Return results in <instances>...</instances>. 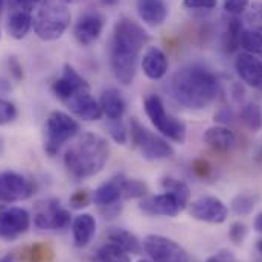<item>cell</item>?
I'll return each mask as SVG.
<instances>
[{"instance_id": "obj_28", "label": "cell", "mask_w": 262, "mask_h": 262, "mask_svg": "<svg viewBox=\"0 0 262 262\" xmlns=\"http://www.w3.org/2000/svg\"><path fill=\"white\" fill-rule=\"evenodd\" d=\"M239 46L252 55L262 57V34L253 29H243Z\"/></svg>"}, {"instance_id": "obj_19", "label": "cell", "mask_w": 262, "mask_h": 262, "mask_svg": "<svg viewBox=\"0 0 262 262\" xmlns=\"http://www.w3.org/2000/svg\"><path fill=\"white\" fill-rule=\"evenodd\" d=\"M168 66L169 63L165 52L156 46L148 48L142 57V70L146 75V78L152 81L162 79L168 73Z\"/></svg>"}, {"instance_id": "obj_36", "label": "cell", "mask_w": 262, "mask_h": 262, "mask_svg": "<svg viewBox=\"0 0 262 262\" xmlns=\"http://www.w3.org/2000/svg\"><path fill=\"white\" fill-rule=\"evenodd\" d=\"M17 118V108L12 102L0 99V125L9 124Z\"/></svg>"}, {"instance_id": "obj_46", "label": "cell", "mask_w": 262, "mask_h": 262, "mask_svg": "<svg viewBox=\"0 0 262 262\" xmlns=\"http://www.w3.org/2000/svg\"><path fill=\"white\" fill-rule=\"evenodd\" d=\"M256 249H258V252L262 255V239H259V241L256 243Z\"/></svg>"}, {"instance_id": "obj_33", "label": "cell", "mask_w": 262, "mask_h": 262, "mask_svg": "<svg viewBox=\"0 0 262 262\" xmlns=\"http://www.w3.org/2000/svg\"><path fill=\"white\" fill-rule=\"evenodd\" d=\"M107 130L110 137L119 143V145H125L128 142V130L127 127L124 125V122L121 119H116V121H108L107 124Z\"/></svg>"}, {"instance_id": "obj_41", "label": "cell", "mask_w": 262, "mask_h": 262, "mask_svg": "<svg viewBox=\"0 0 262 262\" xmlns=\"http://www.w3.org/2000/svg\"><path fill=\"white\" fill-rule=\"evenodd\" d=\"M90 201V196L85 191H76L73 195L70 196V204L73 209H81V207H85Z\"/></svg>"}, {"instance_id": "obj_39", "label": "cell", "mask_w": 262, "mask_h": 262, "mask_svg": "<svg viewBox=\"0 0 262 262\" xmlns=\"http://www.w3.org/2000/svg\"><path fill=\"white\" fill-rule=\"evenodd\" d=\"M52 258V252L45 246H34L29 253L31 262H48Z\"/></svg>"}, {"instance_id": "obj_5", "label": "cell", "mask_w": 262, "mask_h": 262, "mask_svg": "<svg viewBox=\"0 0 262 262\" xmlns=\"http://www.w3.org/2000/svg\"><path fill=\"white\" fill-rule=\"evenodd\" d=\"M143 108L151 124L163 137L176 143H183L186 140V125L166 112L163 101L157 95H148L143 101Z\"/></svg>"}, {"instance_id": "obj_45", "label": "cell", "mask_w": 262, "mask_h": 262, "mask_svg": "<svg viewBox=\"0 0 262 262\" xmlns=\"http://www.w3.org/2000/svg\"><path fill=\"white\" fill-rule=\"evenodd\" d=\"M63 3L66 5H73V3H79V2H82V0H61Z\"/></svg>"}, {"instance_id": "obj_35", "label": "cell", "mask_w": 262, "mask_h": 262, "mask_svg": "<svg viewBox=\"0 0 262 262\" xmlns=\"http://www.w3.org/2000/svg\"><path fill=\"white\" fill-rule=\"evenodd\" d=\"M41 0H8L9 12H28L31 14L35 8H38Z\"/></svg>"}, {"instance_id": "obj_3", "label": "cell", "mask_w": 262, "mask_h": 262, "mask_svg": "<svg viewBox=\"0 0 262 262\" xmlns=\"http://www.w3.org/2000/svg\"><path fill=\"white\" fill-rule=\"evenodd\" d=\"M110 145L95 133H84L66 151V169L76 179H89L99 174L108 162Z\"/></svg>"}, {"instance_id": "obj_21", "label": "cell", "mask_w": 262, "mask_h": 262, "mask_svg": "<svg viewBox=\"0 0 262 262\" xmlns=\"http://www.w3.org/2000/svg\"><path fill=\"white\" fill-rule=\"evenodd\" d=\"M96 233V220L90 213H81L75 216L72 223V235H73V244L78 249L87 247L93 236Z\"/></svg>"}, {"instance_id": "obj_9", "label": "cell", "mask_w": 262, "mask_h": 262, "mask_svg": "<svg viewBox=\"0 0 262 262\" xmlns=\"http://www.w3.org/2000/svg\"><path fill=\"white\" fill-rule=\"evenodd\" d=\"M31 227V215L18 206L0 204V239L15 241Z\"/></svg>"}, {"instance_id": "obj_16", "label": "cell", "mask_w": 262, "mask_h": 262, "mask_svg": "<svg viewBox=\"0 0 262 262\" xmlns=\"http://www.w3.org/2000/svg\"><path fill=\"white\" fill-rule=\"evenodd\" d=\"M64 104L76 118L82 121L93 122V121H99L104 116L99 101H96L92 96L90 90H81L75 93Z\"/></svg>"}, {"instance_id": "obj_38", "label": "cell", "mask_w": 262, "mask_h": 262, "mask_svg": "<svg viewBox=\"0 0 262 262\" xmlns=\"http://www.w3.org/2000/svg\"><path fill=\"white\" fill-rule=\"evenodd\" d=\"M249 5H250V0H223V6L226 12L232 15H239L246 12Z\"/></svg>"}, {"instance_id": "obj_6", "label": "cell", "mask_w": 262, "mask_h": 262, "mask_svg": "<svg viewBox=\"0 0 262 262\" xmlns=\"http://www.w3.org/2000/svg\"><path fill=\"white\" fill-rule=\"evenodd\" d=\"M130 136L133 146L146 160H163L174 156V148L163 137L143 127L136 118L130 121Z\"/></svg>"}, {"instance_id": "obj_34", "label": "cell", "mask_w": 262, "mask_h": 262, "mask_svg": "<svg viewBox=\"0 0 262 262\" xmlns=\"http://www.w3.org/2000/svg\"><path fill=\"white\" fill-rule=\"evenodd\" d=\"M246 20L253 28V31L262 34V2H253L247 8Z\"/></svg>"}, {"instance_id": "obj_25", "label": "cell", "mask_w": 262, "mask_h": 262, "mask_svg": "<svg viewBox=\"0 0 262 262\" xmlns=\"http://www.w3.org/2000/svg\"><path fill=\"white\" fill-rule=\"evenodd\" d=\"M32 26V17L28 12H9L8 17V32L14 40H21L28 35Z\"/></svg>"}, {"instance_id": "obj_48", "label": "cell", "mask_w": 262, "mask_h": 262, "mask_svg": "<svg viewBox=\"0 0 262 262\" xmlns=\"http://www.w3.org/2000/svg\"><path fill=\"white\" fill-rule=\"evenodd\" d=\"M3 2H5V0H0V9H2V6H3Z\"/></svg>"}, {"instance_id": "obj_49", "label": "cell", "mask_w": 262, "mask_h": 262, "mask_svg": "<svg viewBox=\"0 0 262 262\" xmlns=\"http://www.w3.org/2000/svg\"><path fill=\"white\" fill-rule=\"evenodd\" d=\"M0 38H2V31H0Z\"/></svg>"}, {"instance_id": "obj_10", "label": "cell", "mask_w": 262, "mask_h": 262, "mask_svg": "<svg viewBox=\"0 0 262 262\" xmlns=\"http://www.w3.org/2000/svg\"><path fill=\"white\" fill-rule=\"evenodd\" d=\"M35 194V185L32 180L14 171L0 172V203L11 204L28 200Z\"/></svg>"}, {"instance_id": "obj_43", "label": "cell", "mask_w": 262, "mask_h": 262, "mask_svg": "<svg viewBox=\"0 0 262 262\" xmlns=\"http://www.w3.org/2000/svg\"><path fill=\"white\" fill-rule=\"evenodd\" d=\"M253 226H255V230H256V232L262 233V212L255 218V224H253Z\"/></svg>"}, {"instance_id": "obj_29", "label": "cell", "mask_w": 262, "mask_h": 262, "mask_svg": "<svg viewBox=\"0 0 262 262\" xmlns=\"http://www.w3.org/2000/svg\"><path fill=\"white\" fill-rule=\"evenodd\" d=\"M148 194V186L146 183L136 180V179H127L122 176V198L130 200V198H143Z\"/></svg>"}, {"instance_id": "obj_12", "label": "cell", "mask_w": 262, "mask_h": 262, "mask_svg": "<svg viewBox=\"0 0 262 262\" xmlns=\"http://www.w3.org/2000/svg\"><path fill=\"white\" fill-rule=\"evenodd\" d=\"M70 212L58 200H48L34 215V224L40 230H63L70 226Z\"/></svg>"}, {"instance_id": "obj_18", "label": "cell", "mask_w": 262, "mask_h": 262, "mask_svg": "<svg viewBox=\"0 0 262 262\" xmlns=\"http://www.w3.org/2000/svg\"><path fill=\"white\" fill-rule=\"evenodd\" d=\"M139 18L148 26H160L168 17V6L163 0H136Z\"/></svg>"}, {"instance_id": "obj_26", "label": "cell", "mask_w": 262, "mask_h": 262, "mask_svg": "<svg viewBox=\"0 0 262 262\" xmlns=\"http://www.w3.org/2000/svg\"><path fill=\"white\" fill-rule=\"evenodd\" d=\"M96 262H131L130 253L113 243L104 244L96 252Z\"/></svg>"}, {"instance_id": "obj_2", "label": "cell", "mask_w": 262, "mask_h": 262, "mask_svg": "<svg viewBox=\"0 0 262 262\" xmlns=\"http://www.w3.org/2000/svg\"><path fill=\"white\" fill-rule=\"evenodd\" d=\"M168 89L177 104L189 110H203L216 98L218 79L203 66H185L172 75Z\"/></svg>"}, {"instance_id": "obj_30", "label": "cell", "mask_w": 262, "mask_h": 262, "mask_svg": "<svg viewBox=\"0 0 262 262\" xmlns=\"http://www.w3.org/2000/svg\"><path fill=\"white\" fill-rule=\"evenodd\" d=\"M255 204H256V196L249 195V194H239L232 200L230 207H232L233 213H236L239 216H246L253 212Z\"/></svg>"}, {"instance_id": "obj_22", "label": "cell", "mask_w": 262, "mask_h": 262, "mask_svg": "<svg viewBox=\"0 0 262 262\" xmlns=\"http://www.w3.org/2000/svg\"><path fill=\"white\" fill-rule=\"evenodd\" d=\"M204 142L218 152H227L236 145V136L235 133L224 127V125H215L204 131L203 136Z\"/></svg>"}, {"instance_id": "obj_27", "label": "cell", "mask_w": 262, "mask_h": 262, "mask_svg": "<svg viewBox=\"0 0 262 262\" xmlns=\"http://www.w3.org/2000/svg\"><path fill=\"white\" fill-rule=\"evenodd\" d=\"M241 121L250 131H259L262 128V108L255 102L246 104L241 108Z\"/></svg>"}, {"instance_id": "obj_44", "label": "cell", "mask_w": 262, "mask_h": 262, "mask_svg": "<svg viewBox=\"0 0 262 262\" xmlns=\"http://www.w3.org/2000/svg\"><path fill=\"white\" fill-rule=\"evenodd\" d=\"M118 2H119V0H101V3H102L104 6H115Z\"/></svg>"}, {"instance_id": "obj_23", "label": "cell", "mask_w": 262, "mask_h": 262, "mask_svg": "<svg viewBox=\"0 0 262 262\" xmlns=\"http://www.w3.org/2000/svg\"><path fill=\"white\" fill-rule=\"evenodd\" d=\"M101 108H102V115L108 119V121H116V119H122L127 104L122 98V95L119 93V90L110 87L105 89L101 95L99 99Z\"/></svg>"}, {"instance_id": "obj_13", "label": "cell", "mask_w": 262, "mask_h": 262, "mask_svg": "<svg viewBox=\"0 0 262 262\" xmlns=\"http://www.w3.org/2000/svg\"><path fill=\"white\" fill-rule=\"evenodd\" d=\"M189 213L192 218L203 223L221 224L229 216L227 206L216 196H200L198 200L189 204Z\"/></svg>"}, {"instance_id": "obj_31", "label": "cell", "mask_w": 262, "mask_h": 262, "mask_svg": "<svg viewBox=\"0 0 262 262\" xmlns=\"http://www.w3.org/2000/svg\"><path fill=\"white\" fill-rule=\"evenodd\" d=\"M163 188L165 191H169L172 194H176L177 196H180L186 204H189V200H191V191H189V186L186 183H183L182 180H177V179H165L163 180Z\"/></svg>"}, {"instance_id": "obj_14", "label": "cell", "mask_w": 262, "mask_h": 262, "mask_svg": "<svg viewBox=\"0 0 262 262\" xmlns=\"http://www.w3.org/2000/svg\"><path fill=\"white\" fill-rule=\"evenodd\" d=\"M104 25L105 18L102 14L95 11L85 12L76 20L73 26V35L81 46H90L101 37Z\"/></svg>"}, {"instance_id": "obj_15", "label": "cell", "mask_w": 262, "mask_h": 262, "mask_svg": "<svg viewBox=\"0 0 262 262\" xmlns=\"http://www.w3.org/2000/svg\"><path fill=\"white\" fill-rule=\"evenodd\" d=\"M81 90H90L89 82L76 72L73 66L64 64L63 73L52 84V93L63 102H67L75 93Z\"/></svg>"}, {"instance_id": "obj_42", "label": "cell", "mask_w": 262, "mask_h": 262, "mask_svg": "<svg viewBox=\"0 0 262 262\" xmlns=\"http://www.w3.org/2000/svg\"><path fill=\"white\" fill-rule=\"evenodd\" d=\"M8 69H9L11 75L14 76V79H17V81L23 79V67L15 57H8Z\"/></svg>"}, {"instance_id": "obj_37", "label": "cell", "mask_w": 262, "mask_h": 262, "mask_svg": "<svg viewBox=\"0 0 262 262\" xmlns=\"http://www.w3.org/2000/svg\"><path fill=\"white\" fill-rule=\"evenodd\" d=\"M246 236H247V227H246V224L236 221V223H233L230 226V229H229V238L232 239V243L235 246H241L244 243Z\"/></svg>"}, {"instance_id": "obj_50", "label": "cell", "mask_w": 262, "mask_h": 262, "mask_svg": "<svg viewBox=\"0 0 262 262\" xmlns=\"http://www.w3.org/2000/svg\"><path fill=\"white\" fill-rule=\"evenodd\" d=\"M139 262H149V261H139Z\"/></svg>"}, {"instance_id": "obj_8", "label": "cell", "mask_w": 262, "mask_h": 262, "mask_svg": "<svg viewBox=\"0 0 262 262\" xmlns=\"http://www.w3.org/2000/svg\"><path fill=\"white\" fill-rule=\"evenodd\" d=\"M145 252L152 262H189V253L174 239L163 235H148L143 239Z\"/></svg>"}, {"instance_id": "obj_1", "label": "cell", "mask_w": 262, "mask_h": 262, "mask_svg": "<svg viewBox=\"0 0 262 262\" xmlns=\"http://www.w3.org/2000/svg\"><path fill=\"white\" fill-rule=\"evenodd\" d=\"M148 41L149 34L137 21L128 17L116 21L110 46V66L119 84L130 85L133 82L137 60Z\"/></svg>"}, {"instance_id": "obj_17", "label": "cell", "mask_w": 262, "mask_h": 262, "mask_svg": "<svg viewBox=\"0 0 262 262\" xmlns=\"http://www.w3.org/2000/svg\"><path fill=\"white\" fill-rule=\"evenodd\" d=\"M235 70L241 81L252 89L262 90V61L249 52H243L235 60Z\"/></svg>"}, {"instance_id": "obj_47", "label": "cell", "mask_w": 262, "mask_h": 262, "mask_svg": "<svg viewBox=\"0 0 262 262\" xmlns=\"http://www.w3.org/2000/svg\"><path fill=\"white\" fill-rule=\"evenodd\" d=\"M0 262H15L12 258H9V256H5V258H2L0 259Z\"/></svg>"}, {"instance_id": "obj_7", "label": "cell", "mask_w": 262, "mask_h": 262, "mask_svg": "<svg viewBox=\"0 0 262 262\" xmlns=\"http://www.w3.org/2000/svg\"><path fill=\"white\" fill-rule=\"evenodd\" d=\"M79 133V124L64 112H52L46 122L45 151L49 156H55L60 148Z\"/></svg>"}, {"instance_id": "obj_4", "label": "cell", "mask_w": 262, "mask_h": 262, "mask_svg": "<svg viewBox=\"0 0 262 262\" xmlns=\"http://www.w3.org/2000/svg\"><path fill=\"white\" fill-rule=\"evenodd\" d=\"M72 14L61 0H41L32 20L34 31L38 38L54 41L63 37L70 26Z\"/></svg>"}, {"instance_id": "obj_20", "label": "cell", "mask_w": 262, "mask_h": 262, "mask_svg": "<svg viewBox=\"0 0 262 262\" xmlns=\"http://www.w3.org/2000/svg\"><path fill=\"white\" fill-rule=\"evenodd\" d=\"M92 200L99 207L116 206L122 200V174L112 177L110 180L99 185L95 189Z\"/></svg>"}, {"instance_id": "obj_40", "label": "cell", "mask_w": 262, "mask_h": 262, "mask_svg": "<svg viewBox=\"0 0 262 262\" xmlns=\"http://www.w3.org/2000/svg\"><path fill=\"white\" fill-rule=\"evenodd\" d=\"M218 0H183V6L188 9H213Z\"/></svg>"}, {"instance_id": "obj_32", "label": "cell", "mask_w": 262, "mask_h": 262, "mask_svg": "<svg viewBox=\"0 0 262 262\" xmlns=\"http://www.w3.org/2000/svg\"><path fill=\"white\" fill-rule=\"evenodd\" d=\"M241 32H243V26H241L239 20H236V18L230 20V23L227 26V35H226V48L229 52L239 48Z\"/></svg>"}, {"instance_id": "obj_11", "label": "cell", "mask_w": 262, "mask_h": 262, "mask_svg": "<svg viewBox=\"0 0 262 262\" xmlns=\"http://www.w3.org/2000/svg\"><path fill=\"white\" fill-rule=\"evenodd\" d=\"M186 203L176 194L165 191L163 194L143 196L139 203V209L149 216H177L182 210L186 209Z\"/></svg>"}, {"instance_id": "obj_24", "label": "cell", "mask_w": 262, "mask_h": 262, "mask_svg": "<svg viewBox=\"0 0 262 262\" xmlns=\"http://www.w3.org/2000/svg\"><path fill=\"white\" fill-rule=\"evenodd\" d=\"M107 238L110 243L119 246L121 249H124L127 253H131V255H139L142 252V244L139 241V238L131 233L125 229H121V227H113L108 230L107 233Z\"/></svg>"}]
</instances>
